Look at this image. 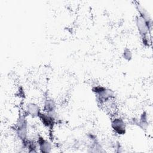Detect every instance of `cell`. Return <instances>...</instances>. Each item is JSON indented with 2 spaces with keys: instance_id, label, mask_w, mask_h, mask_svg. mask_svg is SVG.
Returning <instances> with one entry per match:
<instances>
[{
  "instance_id": "obj_2",
  "label": "cell",
  "mask_w": 153,
  "mask_h": 153,
  "mask_svg": "<svg viewBox=\"0 0 153 153\" xmlns=\"http://www.w3.org/2000/svg\"><path fill=\"white\" fill-rule=\"evenodd\" d=\"M136 27L142 35V36H146L152 28V26L149 25L142 17L139 15L136 18Z\"/></svg>"
},
{
  "instance_id": "obj_6",
  "label": "cell",
  "mask_w": 153,
  "mask_h": 153,
  "mask_svg": "<svg viewBox=\"0 0 153 153\" xmlns=\"http://www.w3.org/2000/svg\"><path fill=\"white\" fill-rule=\"evenodd\" d=\"M44 111L45 112L56 111V102L52 99H47L44 103Z\"/></svg>"
},
{
  "instance_id": "obj_4",
  "label": "cell",
  "mask_w": 153,
  "mask_h": 153,
  "mask_svg": "<svg viewBox=\"0 0 153 153\" xmlns=\"http://www.w3.org/2000/svg\"><path fill=\"white\" fill-rule=\"evenodd\" d=\"M37 143L39 146V150L41 152L47 153L51 152L52 149V145L48 140L44 139L42 137L38 136Z\"/></svg>"
},
{
  "instance_id": "obj_3",
  "label": "cell",
  "mask_w": 153,
  "mask_h": 153,
  "mask_svg": "<svg viewBox=\"0 0 153 153\" xmlns=\"http://www.w3.org/2000/svg\"><path fill=\"white\" fill-rule=\"evenodd\" d=\"M111 127L116 134H124L126 130V123L121 117H115L112 120Z\"/></svg>"
},
{
  "instance_id": "obj_7",
  "label": "cell",
  "mask_w": 153,
  "mask_h": 153,
  "mask_svg": "<svg viewBox=\"0 0 153 153\" xmlns=\"http://www.w3.org/2000/svg\"><path fill=\"white\" fill-rule=\"evenodd\" d=\"M123 57L127 60H130L131 57H132V53H131V51H130V49L128 48H126L124 50V52L123 53Z\"/></svg>"
},
{
  "instance_id": "obj_1",
  "label": "cell",
  "mask_w": 153,
  "mask_h": 153,
  "mask_svg": "<svg viewBox=\"0 0 153 153\" xmlns=\"http://www.w3.org/2000/svg\"><path fill=\"white\" fill-rule=\"evenodd\" d=\"M97 100L100 104H103L115 98V93L111 89L101 85H96L92 88Z\"/></svg>"
},
{
  "instance_id": "obj_5",
  "label": "cell",
  "mask_w": 153,
  "mask_h": 153,
  "mask_svg": "<svg viewBox=\"0 0 153 153\" xmlns=\"http://www.w3.org/2000/svg\"><path fill=\"white\" fill-rule=\"evenodd\" d=\"M26 112L27 115L33 117H38L41 112V109L38 104L35 103H29L26 105Z\"/></svg>"
}]
</instances>
